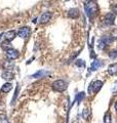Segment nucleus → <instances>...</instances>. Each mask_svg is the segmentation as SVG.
<instances>
[{"label":"nucleus","instance_id":"obj_19","mask_svg":"<svg viewBox=\"0 0 117 123\" xmlns=\"http://www.w3.org/2000/svg\"><path fill=\"white\" fill-rule=\"evenodd\" d=\"M19 91H20V85L18 84L17 88H15V91H14V94H13V99H11V105H13V104L15 103V101H17L18 95H19Z\"/></svg>","mask_w":117,"mask_h":123},{"label":"nucleus","instance_id":"obj_9","mask_svg":"<svg viewBox=\"0 0 117 123\" xmlns=\"http://www.w3.org/2000/svg\"><path fill=\"white\" fill-rule=\"evenodd\" d=\"M1 77H2V79L6 80V81H10V80H13L14 75H13V73L11 72V71L5 70V71H3V72H2Z\"/></svg>","mask_w":117,"mask_h":123},{"label":"nucleus","instance_id":"obj_2","mask_svg":"<svg viewBox=\"0 0 117 123\" xmlns=\"http://www.w3.org/2000/svg\"><path fill=\"white\" fill-rule=\"evenodd\" d=\"M52 86L53 90H56L58 92H63L68 88V83L66 82L65 80L58 79V80H56V81L52 84Z\"/></svg>","mask_w":117,"mask_h":123},{"label":"nucleus","instance_id":"obj_11","mask_svg":"<svg viewBox=\"0 0 117 123\" xmlns=\"http://www.w3.org/2000/svg\"><path fill=\"white\" fill-rule=\"evenodd\" d=\"M104 65V63L102 61H99V60H95L91 63V71H97V70H99V69L102 67Z\"/></svg>","mask_w":117,"mask_h":123},{"label":"nucleus","instance_id":"obj_18","mask_svg":"<svg viewBox=\"0 0 117 123\" xmlns=\"http://www.w3.org/2000/svg\"><path fill=\"white\" fill-rule=\"evenodd\" d=\"M82 117H83V119H85V120H88L89 117H91V111H89V109L85 108V109L83 110V112H82Z\"/></svg>","mask_w":117,"mask_h":123},{"label":"nucleus","instance_id":"obj_12","mask_svg":"<svg viewBox=\"0 0 117 123\" xmlns=\"http://www.w3.org/2000/svg\"><path fill=\"white\" fill-rule=\"evenodd\" d=\"M108 73L111 76H117V63L109 65V67H108Z\"/></svg>","mask_w":117,"mask_h":123},{"label":"nucleus","instance_id":"obj_26","mask_svg":"<svg viewBox=\"0 0 117 123\" xmlns=\"http://www.w3.org/2000/svg\"><path fill=\"white\" fill-rule=\"evenodd\" d=\"M110 35L113 37V39H117V29H113L111 31Z\"/></svg>","mask_w":117,"mask_h":123},{"label":"nucleus","instance_id":"obj_1","mask_svg":"<svg viewBox=\"0 0 117 123\" xmlns=\"http://www.w3.org/2000/svg\"><path fill=\"white\" fill-rule=\"evenodd\" d=\"M84 10H85V13L87 14V17L89 18H92L98 13L99 7H98L97 2L95 1H86L84 4Z\"/></svg>","mask_w":117,"mask_h":123},{"label":"nucleus","instance_id":"obj_7","mask_svg":"<svg viewBox=\"0 0 117 123\" xmlns=\"http://www.w3.org/2000/svg\"><path fill=\"white\" fill-rule=\"evenodd\" d=\"M52 17V13L50 11H45V12L42 13V15L40 17V24H46L50 21V18Z\"/></svg>","mask_w":117,"mask_h":123},{"label":"nucleus","instance_id":"obj_24","mask_svg":"<svg viewBox=\"0 0 117 123\" xmlns=\"http://www.w3.org/2000/svg\"><path fill=\"white\" fill-rule=\"evenodd\" d=\"M0 123H7V119L4 114H0Z\"/></svg>","mask_w":117,"mask_h":123},{"label":"nucleus","instance_id":"obj_15","mask_svg":"<svg viewBox=\"0 0 117 123\" xmlns=\"http://www.w3.org/2000/svg\"><path fill=\"white\" fill-rule=\"evenodd\" d=\"M3 67L5 68V70H13V69L14 68V62H13L11 60H8V61H5L4 64H3Z\"/></svg>","mask_w":117,"mask_h":123},{"label":"nucleus","instance_id":"obj_27","mask_svg":"<svg viewBox=\"0 0 117 123\" xmlns=\"http://www.w3.org/2000/svg\"><path fill=\"white\" fill-rule=\"evenodd\" d=\"M112 11H113V13L114 14H117V3L112 6Z\"/></svg>","mask_w":117,"mask_h":123},{"label":"nucleus","instance_id":"obj_23","mask_svg":"<svg viewBox=\"0 0 117 123\" xmlns=\"http://www.w3.org/2000/svg\"><path fill=\"white\" fill-rule=\"evenodd\" d=\"M76 66L77 67H84L85 66L84 61H82V60H77L76 61Z\"/></svg>","mask_w":117,"mask_h":123},{"label":"nucleus","instance_id":"obj_29","mask_svg":"<svg viewBox=\"0 0 117 123\" xmlns=\"http://www.w3.org/2000/svg\"><path fill=\"white\" fill-rule=\"evenodd\" d=\"M2 108H3V105H2V103H1V102H0V110H1V109H2Z\"/></svg>","mask_w":117,"mask_h":123},{"label":"nucleus","instance_id":"obj_5","mask_svg":"<svg viewBox=\"0 0 117 123\" xmlns=\"http://www.w3.org/2000/svg\"><path fill=\"white\" fill-rule=\"evenodd\" d=\"M31 34V30L28 28V27H22L20 28L18 31V35L19 37H21L22 39H27Z\"/></svg>","mask_w":117,"mask_h":123},{"label":"nucleus","instance_id":"obj_17","mask_svg":"<svg viewBox=\"0 0 117 123\" xmlns=\"http://www.w3.org/2000/svg\"><path fill=\"white\" fill-rule=\"evenodd\" d=\"M104 123H112V117H111V113L108 112L104 115Z\"/></svg>","mask_w":117,"mask_h":123},{"label":"nucleus","instance_id":"obj_28","mask_svg":"<svg viewBox=\"0 0 117 123\" xmlns=\"http://www.w3.org/2000/svg\"><path fill=\"white\" fill-rule=\"evenodd\" d=\"M114 108H115V110L117 111V101L115 102V104H114Z\"/></svg>","mask_w":117,"mask_h":123},{"label":"nucleus","instance_id":"obj_4","mask_svg":"<svg viewBox=\"0 0 117 123\" xmlns=\"http://www.w3.org/2000/svg\"><path fill=\"white\" fill-rule=\"evenodd\" d=\"M6 57L8 60H11V61H14V60H17L18 57L20 56V52L17 50V49H14V48H8V49H6Z\"/></svg>","mask_w":117,"mask_h":123},{"label":"nucleus","instance_id":"obj_10","mask_svg":"<svg viewBox=\"0 0 117 123\" xmlns=\"http://www.w3.org/2000/svg\"><path fill=\"white\" fill-rule=\"evenodd\" d=\"M3 36H4V39L6 40V41H13L14 38H15V36H17V33H15V31H13V30H10V31H7L6 33H4L3 34Z\"/></svg>","mask_w":117,"mask_h":123},{"label":"nucleus","instance_id":"obj_21","mask_svg":"<svg viewBox=\"0 0 117 123\" xmlns=\"http://www.w3.org/2000/svg\"><path fill=\"white\" fill-rule=\"evenodd\" d=\"M98 47H99L100 49H105V48L107 47V44L105 43L104 41H102V40L100 39L99 40V43H98Z\"/></svg>","mask_w":117,"mask_h":123},{"label":"nucleus","instance_id":"obj_13","mask_svg":"<svg viewBox=\"0 0 117 123\" xmlns=\"http://www.w3.org/2000/svg\"><path fill=\"white\" fill-rule=\"evenodd\" d=\"M68 17L71 18H77L79 17V10L78 8H71L68 11Z\"/></svg>","mask_w":117,"mask_h":123},{"label":"nucleus","instance_id":"obj_25","mask_svg":"<svg viewBox=\"0 0 117 123\" xmlns=\"http://www.w3.org/2000/svg\"><path fill=\"white\" fill-rule=\"evenodd\" d=\"M111 90H112V92H113V93H116V92H117V81H115L114 83L112 84Z\"/></svg>","mask_w":117,"mask_h":123},{"label":"nucleus","instance_id":"obj_22","mask_svg":"<svg viewBox=\"0 0 117 123\" xmlns=\"http://www.w3.org/2000/svg\"><path fill=\"white\" fill-rule=\"evenodd\" d=\"M109 56H110L111 59H116L117 57V48L114 49V50H112L110 53H109Z\"/></svg>","mask_w":117,"mask_h":123},{"label":"nucleus","instance_id":"obj_20","mask_svg":"<svg viewBox=\"0 0 117 123\" xmlns=\"http://www.w3.org/2000/svg\"><path fill=\"white\" fill-rule=\"evenodd\" d=\"M84 97H85L84 92H80V93H78V94H77V97H76V101H77V103H78V104H80L81 101H82V99L84 98Z\"/></svg>","mask_w":117,"mask_h":123},{"label":"nucleus","instance_id":"obj_3","mask_svg":"<svg viewBox=\"0 0 117 123\" xmlns=\"http://www.w3.org/2000/svg\"><path fill=\"white\" fill-rule=\"evenodd\" d=\"M103 85H104V82L101 81V80H96V81L91 82V85H89V88H88L89 93H91V92H93V93H97V92H99Z\"/></svg>","mask_w":117,"mask_h":123},{"label":"nucleus","instance_id":"obj_14","mask_svg":"<svg viewBox=\"0 0 117 123\" xmlns=\"http://www.w3.org/2000/svg\"><path fill=\"white\" fill-rule=\"evenodd\" d=\"M11 89H13V84L9 83V82H6L5 84H3L2 87H1V91L2 93H7V92H9Z\"/></svg>","mask_w":117,"mask_h":123},{"label":"nucleus","instance_id":"obj_8","mask_svg":"<svg viewBox=\"0 0 117 123\" xmlns=\"http://www.w3.org/2000/svg\"><path fill=\"white\" fill-rule=\"evenodd\" d=\"M49 74L48 71L46 70H38L36 73H34V74L31 76L32 78H36V79H41V78H44Z\"/></svg>","mask_w":117,"mask_h":123},{"label":"nucleus","instance_id":"obj_6","mask_svg":"<svg viewBox=\"0 0 117 123\" xmlns=\"http://www.w3.org/2000/svg\"><path fill=\"white\" fill-rule=\"evenodd\" d=\"M114 21H115V14L113 12H108L105 14L104 17V23L108 26H111L114 24Z\"/></svg>","mask_w":117,"mask_h":123},{"label":"nucleus","instance_id":"obj_30","mask_svg":"<svg viewBox=\"0 0 117 123\" xmlns=\"http://www.w3.org/2000/svg\"><path fill=\"white\" fill-rule=\"evenodd\" d=\"M87 1H95V0H87Z\"/></svg>","mask_w":117,"mask_h":123},{"label":"nucleus","instance_id":"obj_16","mask_svg":"<svg viewBox=\"0 0 117 123\" xmlns=\"http://www.w3.org/2000/svg\"><path fill=\"white\" fill-rule=\"evenodd\" d=\"M101 40H102V41H104L105 43H106V44L108 45V44L112 43V42H113V40H114V39H113V37H112L111 35H104L102 38H101Z\"/></svg>","mask_w":117,"mask_h":123}]
</instances>
